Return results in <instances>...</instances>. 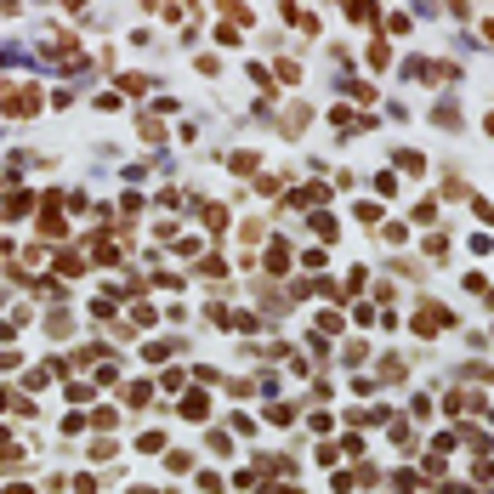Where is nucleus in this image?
I'll return each mask as SVG.
<instances>
[{
  "label": "nucleus",
  "mask_w": 494,
  "mask_h": 494,
  "mask_svg": "<svg viewBox=\"0 0 494 494\" xmlns=\"http://www.w3.org/2000/svg\"><path fill=\"white\" fill-rule=\"evenodd\" d=\"M6 108H12V114H17V119H29V114H34V108H40V97H34V91H17V97H12V103H6Z\"/></svg>",
  "instance_id": "f257e3e1"
}]
</instances>
